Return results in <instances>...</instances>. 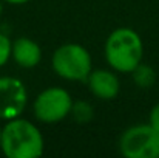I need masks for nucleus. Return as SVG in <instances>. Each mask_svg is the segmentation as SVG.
Masks as SVG:
<instances>
[{"instance_id":"nucleus-1","label":"nucleus","mask_w":159,"mask_h":158,"mask_svg":"<svg viewBox=\"0 0 159 158\" xmlns=\"http://www.w3.org/2000/svg\"><path fill=\"white\" fill-rule=\"evenodd\" d=\"M0 149L6 158H37L43 154L45 141L34 122L19 116L2 127Z\"/></svg>"},{"instance_id":"nucleus-2","label":"nucleus","mask_w":159,"mask_h":158,"mask_svg":"<svg viewBox=\"0 0 159 158\" xmlns=\"http://www.w3.org/2000/svg\"><path fill=\"white\" fill-rule=\"evenodd\" d=\"M105 59L108 65L119 73H131L144 56V42L131 28H117L105 41Z\"/></svg>"},{"instance_id":"nucleus-3","label":"nucleus","mask_w":159,"mask_h":158,"mask_svg":"<svg viewBox=\"0 0 159 158\" xmlns=\"http://www.w3.org/2000/svg\"><path fill=\"white\" fill-rule=\"evenodd\" d=\"M51 65L56 74L66 81H87L93 60L90 51L80 44H63L53 54Z\"/></svg>"},{"instance_id":"nucleus-4","label":"nucleus","mask_w":159,"mask_h":158,"mask_svg":"<svg viewBox=\"0 0 159 158\" xmlns=\"http://www.w3.org/2000/svg\"><path fill=\"white\" fill-rule=\"evenodd\" d=\"M119 151L125 158H159V130L148 124H136L122 132Z\"/></svg>"},{"instance_id":"nucleus-5","label":"nucleus","mask_w":159,"mask_h":158,"mask_svg":"<svg viewBox=\"0 0 159 158\" xmlns=\"http://www.w3.org/2000/svg\"><path fill=\"white\" fill-rule=\"evenodd\" d=\"M71 95L62 87H50L40 92L33 104L36 119L45 124H56L71 113Z\"/></svg>"},{"instance_id":"nucleus-6","label":"nucleus","mask_w":159,"mask_h":158,"mask_svg":"<svg viewBox=\"0 0 159 158\" xmlns=\"http://www.w3.org/2000/svg\"><path fill=\"white\" fill-rule=\"evenodd\" d=\"M28 104L25 84L14 76H0V119L19 118Z\"/></svg>"},{"instance_id":"nucleus-7","label":"nucleus","mask_w":159,"mask_h":158,"mask_svg":"<svg viewBox=\"0 0 159 158\" xmlns=\"http://www.w3.org/2000/svg\"><path fill=\"white\" fill-rule=\"evenodd\" d=\"M85 82L88 84L91 93L96 98L104 99V101L114 99L120 90V84H119L117 76L113 71L104 70V68L91 70V73Z\"/></svg>"},{"instance_id":"nucleus-8","label":"nucleus","mask_w":159,"mask_h":158,"mask_svg":"<svg viewBox=\"0 0 159 158\" xmlns=\"http://www.w3.org/2000/svg\"><path fill=\"white\" fill-rule=\"evenodd\" d=\"M11 57L22 68H34L42 60V48L30 37H17L12 42Z\"/></svg>"},{"instance_id":"nucleus-9","label":"nucleus","mask_w":159,"mask_h":158,"mask_svg":"<svg viewBox=\"0 0 159 158\" xmlns=\"http://www.w3.org/2000/svg\"><path fill=\"white\" fill-rule=\"evenodd\" d=\"M131 76H133L134 84L138 87H141V89H150L156 82V71H155V68L147 65V64H142V62L131 71Z\"/></svg>"},{"instance_id":"nucleus-10","label":"nucleus","mask_w":159,"mask_h":158,"mask_svg":"<svg viewBox=\"0 0 159 158\" xmlns=\"http://www.w3.org/2000/svg\"><path fill=\"white\" fill-rule=\"evenodd\" d=\"M71 115L80 124L90 122L93 119V107L87 101H76L73 103V107H71Z\"/></svg>"},{"instance_id":"nucleus-11","label":"nucleus","mask_w":159,"mask_h":158,"mask_svg":"<svg viewBox=\"0 0 159 158\" xmlns=\"http://www.w3.org/2000/svg\"><path fill=\"white\" fill-rule=\"evenodd\" d=\"M11 53H12V41L6 34L0 33V68L8 64V60L11 59Z\"/></svg>"},{"instance_id":"nucleus-12","label":"nucleus","mask_w":159,"mask_h":158,"mask_svg":"<svg viewBox=\"0 0 159 158\" xmlns=\"http://www.w3.org/2000/svg\"><path fill=\"white\" fill-rule=\"evenodd\" d=\"M148 122L159 130V103L152 107V110H150V116H148Z\"/></svg>"},{"instance_id":"nucleus-13","label":"nucleus","mask_w":159,"mask_h":158,"mask_svg":"<svg viewBox=\"0 0 159 158\" xmlns=\"http://www.w3.org/2000/svg\"><path fill=\"white\" fill-rule=\"evenodd\" d=\"M3 2H6L9 5H25V3H30L33 0H3Z\"/></svg>"},{"instance_id":"nucleus-14","label":"nucleus","mask_w":159,"mask_h":158,"mask_svg":"<svg viewBox=\"0 0 159 158\" xmlns=\"http://www.w3.org/2000/svg\"><path fill=\"white\" fill-rule=\"evenodd\" d=\"M3 0H0V17H2V12H3V5H2Z\"/></svg>"},{"instance_id":"nucleus-15","label":"nucleus","mask_w":159,"mask_h":158,"mask_svg":"<svg viewBox=\"0 0 159 158\" xmlns=\"http://www.w3.org/2000/svg\"><path fill=\"white\" fill-rule=\"evenodd\" d=\"M0 143H2V127H0Z\"/></svg>"}]
</instances>
